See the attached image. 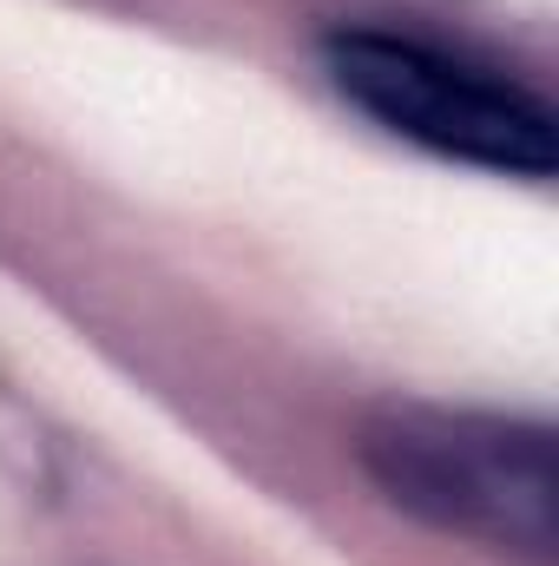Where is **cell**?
Segmentation results:
<instances>
[{
    "label": "cell",
    "instance_id": "1",
    "mask_svg": "<svg viewBox=\"0 0 559 566\" xmlns=\"http://www.w3.org/2000/svg\"><path fill=\"white\" fill-rule=\"evenodd\" d=\"M323 60L336 93L369 119H382L395 139H415L441 158H467L487 171H520V178L553 171V113L487 66L447 60L395 33H329Z\"/></svg>",
    "mask_w": 559,
    "mask_h": 566
},
{
    "label": "cell",
    "instance_id": "2",
    "mask_svg": "<svg viewBox=\"0 0 559 566\" xmlns=\"http://www.w3.org/2000/svg\"><path fill=\"white\" fill-rule=\"evenodd\" d=\"M369 461L402 507L494 547L547 554L553 448L540 428L487 416H395L382 434H369Z\"/></svg>",
    "mask_w": 559,
    "mask_h": 566
}]
</instances>
